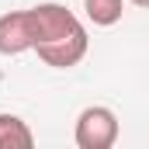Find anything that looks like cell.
<instances>
[{"label": "cell", "mask_w": 149, "mask_h": 149, "mask_svg": "<svg viewBox=\"0 0 149 149\" xmlns=\"http://www.w3.org/2000/svg\"><path fill=\"white\" fill-rule=\"evenodd\" d=\"M132 3H135V7H149V0H132Z\"/></svg>", "instance_id": "cell-6"}, {"label": "cell", "mask_w": 149, "mask_h": 149, "mask_svg": "<svg viewBox=\"0 0 149 149\" xmlns=\"http://www.w3.org/2000/svg\"><path fill=\"white\" fill-rule=\"evenodd\" d=\"M83 10H87V17L94 24L111 28V24L121 21V14H125V0H83Z\"/></svg>", "instance_id": "cell-5"}, {"label": "cell", "mask_w": 149, "mask_h": 149, "mask_svg": "<svg viewBox=\"0 0 149 149\" xmlns=\"http://www.w3.org/2000/svg\"><path fill=\"white\" fill-rule=\"evenodd\" d=\"M35 135L24 118L17 114H0V149H31Z\"/></svg>", "instance_id": "cell-4"}, {"label": "cell", "mask_w": 149, "mask_h": 149, "mask_svg": "<svg viewBox=\"0 0 149 149\" xmlns=\"http://www.w3.org/2000/svg\"><path fill=\"white\" fill-rule=\"evenodd\" d=\"M31 14H35V31H38L35 52L45 66L70 70V66H76L87 56V45H90L87 28L80 24V17L70 7H63V3H38V7H31Z\"/></svg>", "instance_id": "cell-1"}, {"label": "cell", "mask_w": 149, "mask_h": 149, "mask_svg": "<svg viewBox=\"0 0 149 149\" xmlns=\"http://www.w3.org/2000/svg\"><path fill=\"white\" fill-rule=\"evenodd\" d=\"M35 14L28 10H10L0 14V56H21V52H35Z\"/></svg>", "instance_id": "cell-3"}, {"label": "cell", "mask_w": 149, "mask_h": 149, "mask_svg": "<svg viewBox=\"0 0 149 149\" xmlns=\"http://www.w3.org/2000/svg\"><path fill=\"white\" fill-rule=\"evenodd\" d=\"M80 149H111L118 142V114L104 104H90L83 108L76 118V132H73Z\"/></svg>", "instance_id": "cell-2"}]
</instances>
